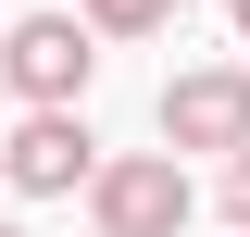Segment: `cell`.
<instances>
[{"label":"cell","mask_w":250,"mask_h":237,"mask_svg":"<svg viewBox=\"0 0 250 237\" xmlns=\"http://www.w3.org/2000/svg\"><path fill=\"white\" fill-rule=\"evenodd\" d=\"M188 212H200V187H188L175 150H113L88 175V225L100 237H188Z\"/></svg>","instance_id":"6da1fadb"},{"label":"cell","mask_w":250,"mask_h":237,"mask_svg":"<svg viewBox=\"0 0 250 237\" xmlns=\"http://www.w3.org/2000/svg\"><path fill=\"white\" fill-rule=\"evenodd\" d=\"M225 225L250 237V150H238V162H225Z\"/></svg>","instance_id":"8992f818"},{"label":"cell","mask_w":250,"mask_h":237,"mask_svg":"<svg viewBox=\"0 0 250 237\" xmlns=\"http://www.w3.org/2000/svg\"><path fill=\"white\" fill-rule=\"evenodd\" d=\"M0 237H25V225H0Z\"/></svg>","instance_id":"ba28073f"},{"label":"cell","mask_w":250,"mask_h":237,"mask_svg":"<svg viewBox=\"0 0 250 237\" xmlns=\"http://www.w3.org/2000/svg\"><path fill=\"white\" fill-rule=\"evenodd\" d=\"M100 162H113V150L88 138V113H25L0 138V187H25V200H75Z\"/></svg>","instance_id":"277c9868"},{"label":"cell","mask_w":250,"mask_h":237,"mask_svg":"<svg viewBox=\"0 0 250 237\" xmlns=\"http://www.w3.org/2000/svg\"><path fill=\"white\" fill-rule=\"evenodd\" d=\"M163 150H213V162H238L250 150V62H200V75H175L163 88Z\"/></svg>","instance_id":"3957f363"},{"label":"cell","mask_w":250,"mask_h":237,"mask_svg":"<svg viewBox=\"0 0 250 237\" xmlns=\"http://www.w3.org/2000/svg\"><path fill=\"white\" fill-rule=\"evenodd\" d=\"M225 25H238V38H250V0H225Z\"/></svg>","instance_id":"52a82bcc"},{"label":"cell","mask_w":250,"mask_h":237,"mask_svg":"<svg viewBox=\"0 0 250 237\" xmlns=\"http://www.w3.org/2000/svg\"><path fill=\"white\" fill-rule=\"evenodd\" d=\"M0 75H13L25 113H75L88 75H100V38L75 25V13H25V25H0Z\"/></svg>","instance_id":"7a4b0ae2"},{"label":"cell","mask_w":250,"mask_h":237,"mask_svg":"<svg viewBox=\"0 0 250 237\" xmlns=\"http://www.w3.org/2000/svg\"><path fill=\"white\" fill-rule=\"evenodd\" d=\"M163 13H175V0H75V25H88V38H150Z\"/></svg>","instance_id":"5b68a950"},{"label":"cell","mask_w":250,"mask_h":237,"mask_svg":"<svg viewBox=\"0 0 250 237\" xmlns=\"http://www.w3.org/2000/svg\"><path fill=\"white\" fill-rule=\"evenodd\" d=\"M175 13H188V0H175Z\"/></svg>","instance_id":"9c48e42d"}]
</instances>
